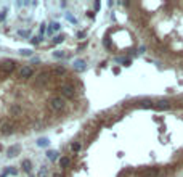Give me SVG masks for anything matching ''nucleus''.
Masks as SVG:
<instances>
[{"label":"nucleus","mask_w":183,"mask_h":177,"mask_svg":"<svg viewBox=\"0 0 183 177\" xmlns=\"http://www.w3.org/2000/svg\"><path fill=\"white\" fill-rule=\"evenodd\" d=\"M64 106H66V101L61 97H53L50 100V108L53 111H61V109H64Z\"/></svg>","instance_id":"nucleus-1"},{"label":"nucleus","mask_w":183,"mask_h":177,"mask_svg":"<svg viewBox=\"0 0 183 177\" xmlns=\"http://www.w3.org/2000/svg\"><path fill=\"white\" fill-rule=\"evenodd\" d=\"M13 71H15V61H11V60L2 61V65H0V73L7 76V74L13 73Z\"/></svg>","instance_id":"nucleus-2"},{"label":"nucleus","mask_w":183,"mask_h":177,"mask_svg":"<svg viewBox=\"0 0 183 177\" xmlns=\"http://www.w3.org/2000/svg\"><path fill=\"white\" fill-rule=\"evenodd\" d=\"M59 90H61V95L64 97V98H72L74 93H75V90H74L72 85H63Z\"/></svg>","instance_id":"nucleus-3"},{"label":"nucleus","mask_w":183,"mask_h":177,"mask_svg":"<svg viewBox=\"0 0 183 177\" xmlns=\"http://www.w3.org/2000/svg\"><path fill=\"white\" fill-rule=\"evenodd\" d=\"M34 74V69L31 68V66H23L21 69H19V76L23 77V79H29V77H32Z\"/></svg>","instance_id":"nucleus-4"},{"label":"nucleus","mask_w":183,"mask_h":177,"mask_svg":"<svg viewBox=\"0 0 183 177\" xmlns=\"http://www.w3.org/2000/svg\"><path fill=\"white\" fill-rule=\"evenodd\" d=\"M154 108L156 109H159V111H164V109H169L170 108V103H169V100H159V101H156L154 103Z\"/></svg>","instance_id":"nucleus-5"},{"label":"nucleus","mask_w":183,"mask_h":177,"mask_svg":"<svg viewBox=\"0 0 183 177\" xmlns=\"http://www.w3.org/2000/svg\"><path fill=\"white\" fill-rule=\"evenodd\" d=\"M159 174V167H151V169H145V171L141 172L143 177H154Z\"/></svg>","instance_id":"nucleus-6"},{"label":"nucleus","mask_w":183,"mask_h":177,"mask_svg":"<svg viewBox=\"0 0 183 177\" xmlns=\"http://www.w3.org/2000/svg\"><path fill=\"white\" fill-rule=\"evenodd\" d=\"M0 132H2L3 135H7V134H11V132H13V124H11V123H3L2 127H0Z\"/></svg>","instance_id":"nucleus-7"},{"label":"nucleus","mask_w":183,"mask_h":177,"mask_svg":"<svg viewBox=\"0 0 183 177\" xmlns=\"http://www.w3.org/2000/svg\"><path fill=\"white\" fill-rule=\"evenodd\" d=\"M47 81H48V73L45 71V73H40V74H39L37 82H35V84H37V85H42L43 82H47Z\"/></svg>","instance_id":"nucleus-8"},{"label":"nucleus","mask_w":183,"mask_h":177,"mask_svg":"<svg viewBox=\"0 0 183 177\" xmlns=\"http://www.w3.org/2000/svg\"><path fill=\"white\" fill-rule=\"evenodd\" d=\"M141 108H154V103L151 100H143L141 103H140Z\"/></svg>","instance_id":"nucleus-9"},{"label":"nucleus","mask_w":183,"mask_h":177,"mask_svg":"<svg viewBox=\"0 0 183 177\" xmlns=\"http://www.w3.org/2000/svg\"><path fill=\"white\" fill-rule=\"evenodd\" d=\"M53 73L56 74V76H61V74H64V73H66V68H64V66H56Z\"/></svg>","instance_id":"nucleus-10"},{"label":"nucleus","mask_w":183,"mask_h":177,"mask_svg":"<svg viewBox=\"0 0 183 177\" xmlns=\"http://www.w3.org/2000/svg\"><path fill=\"white\" fill-rule=\"evenodd\" d=\"M31 167H32V164H31V161H29V159H24V161H23V169H24L26 172H29V171H31Z\"/></svg>","instance_id":"nucleus-11"},{"label":"nucleus","mask_w":183,"mask_h":177,"mask_svg":"<svg viewBox=\"0 0 183 177\" xmlns=\"http://www.w3.org/2000/svg\"><path fill=\"white\" fill-rule=\"evenodd\" d=\"M19 151V148L18 147H11L10 150H8V156H16V153Z\"/></svg>","instance_id":"nucleus-12"},{"label":"nucleus","mask_w":183,"mask_h":177,"mask_svg":"<svg viewBox=\"0 0 183 177\" xmlns=\"http://www.w3.org/2000/svg\"><path fill=\"white\" fill-rule=\"evenodd\" d=\"M59 166H61V167L69 166V158H61V159H59Z\"/></svg>","instance_id":"nucleus-13"},{"label":"nucleus","mask_w":183,"mask_h":177,"mask_svg":"<svg viewBox=\"0 0 183 177\" xmlns=\"http://www.w3.org/2000/svg\"><path fill=\"white\" fill-rule=\"evenodd\" d=\"M37 145H39V147H47V145H48V139H39Z\"/></svg>","instance_id":"nucleus-14"},{"label":"nucleus","mask_w":183,"mask_h":177,"mask_svg":"<svg viewBox=\"0 0 183 177\" xmlns=\"http://www.w3.org/2000/svg\"><path fill=\"white\" fill-rule=\"evenodd\" d=\"M71 150H72V151H79V150H81V143H77V142L72 143V145H71Z\"/></svg>","instance_id":"nucleus-15"},{"label":"nucleus","mask_w":183,"mask_h":177,"mask_svg":"<svg viewBox=\"0 0 183 177\" xmlns=\"http://www.w3.org/2000/svg\"><path fill=\"white\" fill-rule=\"evenodd\" d=\"M75 69H83V61L82 60H79V61H75Z\"/></svg>","instance_id":"nucleus-16"},{"label":"nucleus","mask_w":183,"mask_h":177,"mask_svg":"<svg viewBox=\"0 0 183 177\" xmlns=\"http://www.w3.org/2000/svg\"><path fill=\"white\" fill-rule=\"evenodd\" d=\"M56 155H58L56 151H48V153H47V156H48L50 159H56Z\"/></svg>","instance_id":"nucleus-17"},{"label":"nucleus","mask_w":183,"mask_h":177,"mask_svg":"<svg viewBox=\"0 0 183 177\" xmlns=\"http://www.w3.org/2000/svg\"><path fill=\"white\" fill-rule=\"evenodd\" d=\"M63 40H64V35H56V37H55V44H59V42H63Z\"/></svg>","instance_id":"nucleus-18"},{"label":"nucleus","mask_w":183,"mask_h":177,"mask_svg":"<svg viewBox=\"0 0 183 177\" xmlns=\"http://www.w3.org/2000/svg\"><path fill=\"white\" fill-rule=\"evenodd\" d=\"M39 177H47V169L42 167L40 171H39Z\"/></svg>","instance_id":"nucleus-19"},{"label":"nucleus","mask_w":183,"mask_h":177,"mask_svg":"<svg viewBox=\"0 0 183 177\" xmlns=\"http://www.w3.org/2000/svg\"><path fill=\"white\" fill-rule=\"evenodd\" d=\"M19 53H21V55H24V57H31V50H21Z\"/></svg>","instance_id":"nucleus-20"},{"label":"nucleus","mask_w":183,"mask_h":177,"mask_svg":"<svg viewBox=\"0 0 183 177\" xmlns=\"http://www.w3.org/2000/svg\"><path fill=\"white\" fill-rule=\"evenodd\" d=\"M11 111H13V113H19V106H13V108H11Z\"/></svg>","instance_id":"nucleus-21"},{"label":"nucleus","mask_w":183,"mask_h":177,"mask_svg":"<svg viewBox=\"0 0 183 177\" xmlns=\"http://www.w3.org/2000/svg\"><path fill=\"white\" fill-rule=\"evenodd\" d=\"M3 19H5V11H2V13H0V21H3Z\"/></svg>","instance_id":"nucleus-22"},{"label":"nucleus","mask_w":183,"mask_h":177,"mask_svg":"<svg viewBox=\"0 0 183 177\" xmlns=\"http://www.w3.org/2000/svg\"><path fill=\"white\" fill-rule=\"evenodd\" d=\"M55 57H64V53H63V52H61V53L56 52V53H55Z\"/></svg>","instance_id":"nucleus-23"}]
</instances>
